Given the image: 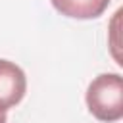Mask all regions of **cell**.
<instances>
[{"instance_id":"3957f363","label":"cell","mask_w":123,"mask_h":123,"mask_svg":"<svg viewBox=\"0 0 123 123\" xmlns=\"http://www.w3.org/2000/svg\"><path fill=\"white\" fill-rule=\"evenodd\" d=\"M52 6L71 19H96L108 10L110 0H52Z\"/></svg>"},{"instance_id":"277c9868","label":"cell","mask_w":123,"mask_h":123,"mask_svg":"<svg viewBox=\"0 0 123 123\" xmlns=\"http://www.w3.org/2000/svg\"><path fill=\"white\" fill-rule=\"evenodd\" d=\"M8 119H6V111L4 110H0V123H6Z\"/></svg>"},{"instance_id":"6da1fadb","label":"cell","mask_w":123,"mask_h":123,"mask_svg":"<svg viewBox=\"0 0 123 123\" xmlns=\"http://www.w3.org/2000/svg\"><path fill=\"white\" fill-rule=\"evenodd\" d=\"M88 111L104 123H115L123 117V79L119 73H102L86 88Z\"/></svg>"},{"instance_id":"7a4b0ae2","label":"cell","mask_w":123,"mask_h":123,"mask_svg":"<svg viewBox=\"0 0 123 123\" xmlns=\"http://www.w3.org/2000/svg\"><path fill=\"white\" fill-rule=\"evenodd\" d=\"M27 92V77L23 69L10 62L0 60V110L8 111L17 106Z\"/></svg>"}]
</instances>
